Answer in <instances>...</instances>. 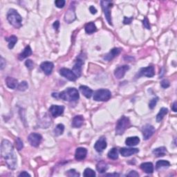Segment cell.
Listing matches in <instances>:
<instances>
[{"mask_svg":"<svg viewBox=\"0 0 177 177\" xmlns=\"http://www.w3.org/2000/svg\"><path fill=\"white\" fill-rule=\"evenodd\" d=\"M139 152V150L138 148H125L123 147L120 150V153L123 156L128 157L133 154Z\"/></svg>","mask_w":177,"mask_h":177,"instance_id":"cell-19","label":"cell"},{"mask_svg":"<svg viewBox=\"0 0 177 177\" xmlns=\"http://www.w3.org/2000/svg\"><path fill=\"white\" fill-rule=\"evenodd\" d=\"M53 67H54V64L51 62H44L40 64L41 69L47 75L51 74Z\"/></svg>","mask_w":177,"mask_h":177,"instance_id":"cell-17","label":"cell"},{"mask_svg":"<svg viewBox=\"0 0 177 177\" xmlns=\"http://www.w3.org/2000/svg\"><path fill=\"white\" fill-rule=\"evenodd\" d=\"M140 143V139L138 136L128 137L125 140V144L130 147L137 145Z\"/></svg>","mask_w":177,"mask_h":177,"instance_id":"cell-23","label":"cell"},{"mask_svg":"<svg viewBox=\"0 0 177 177\" xmlns=\"http://www.w3.org/2000/svg\"><path fill=\"white\" fill-rule=\"evenodd\" d=\"M60 74L64 78H66L67 80H69L70 81H73L74 82L77 80L78 77L75 75V74L74 73V71L72 70H70L69 69L66 68H62L60 70Z\"/></svg>","mask_w":177,"mask_h":177,"instance_id":"cell-9","label":"cell"},{"mask_svg":"<svg viewBox=\"0 0 177 177\" xmlns=\"http://www.w3.org/2000/svg\"><path fill=\"white\" fill-rule=\"evenodd\" d=\"M66 175L70 177H78V176H80V174L78 173V172L75 171V170L74 169H72V170H69L68 172H66Z\"/></svg>","mask_w":177,"mask_h":177,"instance_id":"cell-37","label":"cell"},{"mask_svg":"<svg viewBox=\"0 0 177 177\" xmlns=\"http://www.w3.org/2000/svg\"><path fill=\"white\" fill-rule=\"evenodd\" d=\"M80 90L82 94L85 95L86 98H90L91 97V95H93V90L91 89H90L89 86H86L85 85H82L80 86Z\"/></svg>","mask_w":177,"mask_h":177,"instance_id":"cell-26","label":"cell"},{"mask_svg":"<svg viewBox=\"0 0 177 177\" xmlns=\"http://www.w3.org/2000/svg\"><path fill=\"white\" fill-rule=\"evenodd\" d=\"M29 87V85H28V83L26 82V81H22V82H20L18 85V89L19 91H26V90Z\"/></svg>","mask_w":177,"mask_h":177,"instance_id":"cell-35","label":"cell"},{"mask_svg":"<svg viewBox=\"0 0 177 177\" xmlns=\"http://www.w3.org/2000/svg\"><path fill=\"white\" fill-rule=\"evenodd\" d=\"M108 157L112 160H116L119 159V151H118L117 148H112L111 150L109 151Z\"/></svg>","mask_w":177,"mask_h":177,"instance_id":"cell-32","label":"cell"},{"mask_svg":"<svg viewBox=\"0 0 177 177\" xmlns=\"http://www.w3.org/2000/svg\"><path fill=\"white\" fill-rule=\"evenodd\" d=\"M42 136L40 134L36 133H31L28 136V141L33 147H37L41 143Z\"/></svg>","mask_w":177,"mask_h":177,"instance_id":"cell-7","label":"cell"},{"mask_svg":"<svg viewBox=\"0 0 177 177\" xmlns=\"http://www.w3.org/2000/svg\"><path fill=\"white\" fill-rule=\"evenodd\" d=\"M87 154V150L85 147H78L75 150V158L77 161H82L85 159Z\"/></svg>","mask_w":177,"mask_h":177,"instance_id":"cell-18","label":"cell"},{"mask_svg":"<svg viewBox=\"0 0 177 177\" xmlns=\"http://www.w3.org/2000/svg\"><path fill=\"white\" fill-rule=\"evenodd\" d=\"M19 176H30L29 173L26 172V171H24V172H22L19 175Z\"/></svg>","mask_w":177,"mask_h":177,"instance_id":"cell-48","label":"cell"},{"mask_svg":"<svg viewBox=\"0 0 177 177\" xmlns=\"http://www.w3.org/2000/svg\"><path fill=\"white\" fill-rule=\"evenodd\" d=\"M89 10H90V12H91V14H95L97 13L96 8H95L94 6H93L89 7Z\"/></svg>","mask_w":177,"mask_h":177,"instance_id":"cell-47","label":"cell"},{"mask_svg":"<svg viewBox=\"0 0 177 177\" xmlns=\"http://www.w3.org/2000/svg\"><path fill=\"white\" fill-rule=\"evenodd\" d=\"M161 85L163 88L167 89L170 86V83L167 80H162V82H161Z\"/></svg>","mask_w":177,"mask_h":177,"instance_id":"cell-41","label":"cell"},{"mask_svg":"<svg viewBox=\"0 0 177 177\" xmlns=\"http://www.w3.org/2000/svg\"><path fill=\"white\" fill-rule=\"evenodd\" d=\"M53 26L54 28V29L58 30V28L60 27V22L59 21H55L53 24Z\"/></svg>","mask_w":177,"mask_h":177,"instance_id":"cell-46","label":"cell"},{"mask_svg":"<svg viewBox=\"0 0 177 177\" xmlns=\"http://www.w3.org/2000/svg\"><path fill=\"white\" fill-rule=\"evenodd\" d=\"M25 65L26 66V67L29 69H32L34 67V63L31 60H27L25 62Z\"/></svg>","mask_w":177,"mask_h":177,"instance_id":"cell-40","label":"cell"},{"mask_svg":"<svg viewBox=\"0 0 177 177\" xmlns=\"http://www.w3.org/2000/svg\"><path fill=\"white\" fill-rule=\"evenodd\" d=\"M143 26H144L145 28H146L147 29H151L150 22H149V20H148V19L147 18H145L144 19H143Z\"/></svg>","mask_w":177,"mask_h":177,"instance_id":"cell-42","label":"cell"},{"mask_svg":"<svg viewBox=\"0 0 177 177\" xmlns=\"http://www.w3.org/2000/svg\"><path fill=\"white\" fill-rule=\"evenodd\" d=\"M131 122L129 118L125 116H122L118 120L116 126V134L117 135H122L124 134L127 129L130 127Z\"/></svg>","mask_w":177,"mask_h":177,"instance_id":"cell-4","label":"cell"},{"mask_svg":"<svg viewBox=\"0 0 177 177\" xmlns=\"http://www.w3.org/2000/svg\"><path fill=\"white\" fill-rule=\"evenodd\" d=\"M140 169L147 174H152L154 172V165L150 162L143 163L140 165Z\"/></svg>","mask_w":177,"mask_h":177,"instance_id":"cell-22","label":"cell"},{"mask_svg":"<svg viewBox=\"0 0 177 177\" xmlns=\"http://www.w3.org/2000/svg\"><path fill=\"white\" fill-rule=\"evenodd\" d=\"M31 54H32L31 48H30V46H27L24 49L23 51H22L20 53V54L19 55L18 58H19V60H24V59H25V58L29 57L30 55H31Z\"/></svg>","mask_w":177,"mask_h":177,"instance_id":"cell-24","label":"cell"},{"mask_svg":"<svg viewBox=\"0 0 177 177\" xmlns=\"http://www.w3.org/2000/svg\"><path fill=\"white\" fill-rule=\"evenodd\" d=\"M107 144V140L105 137H101L95 142L94 145V148L98 152H102V151L105 150Z\"/></svg>","mask_w":177,"mask_h":177,"instance_id":"cell-13","label":"cell"},{"mask_svg":"<svg viewBox=\"0 0 177 177\" xmlns=\"http://www.w3.org/2000/svg\"><path fill=\"white\" fill-rule=\"evenodd\" d=\"M66 2L64 0H56L55 2V4L56 6L59 8H62L65 5Z\"/></svg>","mask_w":177,"mask_h":177,"instance_id":"cell-39","label":"cell"},{"mask_svg":"<svg viewBox=\"0 0 177 177\" xmlns=\"http://www.w3.org/2000/svg\"><path fill=\"white\" fill-rule=\"evenodd\" d=\"M155 75V70H154V67L153 66H149L147 67H145V68L140 69L139 71V76L140 75H144V76L151 78Z\"/></svg>","mask_w":177,"mask_h":177,"instance_id":"cell-15","label":"cell"},{"mask_svg":"<svg viewBox=\"0 0 177 177\" xmlns=\"http://www.w3.org/2000/svg\"><path fill=\"white\" fill-rule=\"evenodd\" d=\"M0 69L2 70L6 66V61L3 57H1V61H0Z\"/></svg>","mask_w":177,"mask_h":177,"instance_id":"cell-45","label":"cell"},{"mask_svg":"<svg viewBox=\"0 0 177 177\" xmlns=\"http://www.w3.org/2000/svg\"><path fill=\"white\" fill-rule=\"evenodd\" d=\"M111 97V93L108 89H98L94 92V100L98 102H107Z\"/></svg>","mask_w":177,"mask_h":177,"instance_id":"cell-5","label":"cell"},{"mask_svg":"<svg viewBox=\"0 0 177 177\" xmlns=\"http://www.w3.org/2000/svg\"><path fill=\"white\" fill-rule=\"evenodd\" d=\"M169 166H170V163L169 161H165V160H161V161L156 162V169L159 170L163 167H167Z\"/></svg>","mask_w":177,"mask_h":177,"instance_id":"cell-31","label":"cell"},{"mask_svg":"<svg viewBox=\"0 0 177 177\" xmlns=\"http://www.w3.org/2000/svg\"><path fill=\"white\" fill-rule=\"evenodd\" d=\"M158 100H159L158 97L152 98V99L150 100V103H149V107H150L151 109H153L156 107V103H157V102H158Z\"/></svg>","mask_w":177,"mask_h":177,"instance_id":"cell-38","label":"cell"},{"mask_svg":"<svg viewBox=\"0 0 177 177\" xmlns=\"http://www.w3.org/2000/svg\"><path fill=\"white\" fill-rule=\"evenodd\" d=\"M64 131V126L63 124H58L57 126H56L55 128L53 130V133H54V135L56 136H60L63 134Z\"/></svg>","mask_w":177,"mask_h":177,"instance_id":"cell-33","label":"cell"},{"mask_svg":"<svg viewBox=\"0 0 177 177\" xmlns=\"http://www.w3.org/2000/svg\"><path fill=\"white\" fill-rule=\"evenodd\" d=\"M1 155L5 160L10 170H15L17 167V156L14 152L13 145L9 140H3L1 145Z\"/></svg>","mask_w":177,"mask_h":177,"instance_id":"cell-1","label":"cell"},{"mask_svg":"<svg viewBox=\"0 0 177 177\" xmlns=\"http://www.w3.org/2000/svg\"><path fill=\"white\" fill-rule=\"evenodd\" d=\"M5 40L8 42V48H9L10 49H12L15 46L17 42H18V38H17L15 35H11L9 38H5Z\"/></svg>","mask_w":177,"mask_h":177,"instance_id":"cell-29","label":"cell"},{"mask_svg":"<svg viewBox=\"0 0 177 177\" xmlns=\"http://www.w3.org/2000/svg\"><path fill=\"white\" fill-rule=\"evenodd\" d=\"M7 19L9 23L16 29H19L22 26V18L16 10L11 8L7 13Z\"/></svg>","mask_w":177,"mask_h":177,"instance_id":"cell-3","label":"cell"},{"mask_svg":"<svg viewBox=\"0 0 177 177\" xmlns=\"http://www.w3.org/2000/svg\"><path fill=\"white\" fill-rule=\"evenodd\" d=\"M127 176H133V177H137V176H139V173H138L137 172H136V171H131V172L128 174L127 175Z\"/></svg>","mask_w":177,"mask_h":177,"instance_id":"cell-44","label":"cell"},{"mask_svg":"<svg viewBox=\"0 0 177 177\" xmlns=\"http://www.w3.org/2000/svg\"><path fill=\"white\" fill-rule=\"evenodd\" d=\"M83 175L85 177H94L95 176V172L91 168H86L84 171Z\"/></svg>","mask_w":177,"mask_h":177,"instance_id":"cell-34","label":"cell"},{"mask_svg":"<svg viewBox=\"0 0 177 177\" xmlns=\"http://www.w3.org/2000/svg\"><path fill=\"white\" fill-rule=\"evenodd\" d=\"M130 69V66L128 65H123L120 66L115 69L114 71V75L117 79H121L123 77L125 76L128 70Z\"/></svg>","mask_w":177,"mask_h":177,"instance_id":"cell-11","label":"cell"},{"mask_svg":"<svg viewBox=\"0 0 177 177\" xmlns=\"http://www.w3.org/2000/svg\"><path fill=\"white\" fill-rule=\"evenodd\" d=\"M133 20V18H127L125 17L124 20H123V23L125 24H130L131 23V21Z\"/></svg>","mask_w":177,"mask_h":177,"instance_id":"cell-43","label":"cell"},{"mask_svg":"<svg viewBox=\"0 0 177 177\" xmlns=\"http://www.w3.org/2000/svg\"><path fill=\"white\" fill-rule=\"evenodd\" d=\"M106 176H119L120 175L119 174H116V173H114V174H107L105 175Z\"/></svg>","mask_w":177,"mask_h":177,"instance_id":"cell-50","label":"cell"},{"mask_svg":"<svg viewBox=\"0 0 177 177\" xmlns=\"http://www.w3.org/2000/svg\"><path fill=\"white\" fill-rule=\"evenodd\" d=\"M120 52H121V49H120V48H114L107 54H106L104 56L103 59L106 61H111V60H113L114 58H116V56L119 55Z\"/></svg>","mask_w":177,"mask_h":177,"instance_id":"cell-16","label":"cell"},{"mask_svg":"<svg viewBox=\"0 0 177 177\" xmlns=\"http://www.w3.org/2000/svg\"><path fill=\"white\" fill-rule=\"evenodd\" d=\"M176 107H177V103L175 102L173 103V105H172V110L175 111V112H176L177 111V108H176Z\"/></svg>","mask_w":177,"mask_h":177,"instance_id":"cell-49","label":"cell"},{"mask_svg":"<svg viewBox=\"0 0 177 177\" xmlns=\"http://www.w3.org/2000/svg\"><path fill=\"white\" fill-rule=\"evenodd\" d=\"M167 113H168V109L165 107H162L161 109H160L158 114H157L156 121L158 123L161 122V120L163 119V118L165 115L167 114Z\"/></svg>","mask_w":177,"mask_h":177,"instance_id":"cell-30","label":"cell"},{"mask_svg":"<svg viewBox=\"0 0 177 177\" xmlns=\"http://www.w3.org/2000/svg\"><path fill=\"white\" fill-rule=\"evenodd\" d=\"M64 111V107L63 106H59V105H52L49 108V111L51 114L52 116L54 118H57L58 116L62 115Z\"/></svg>","mask_w":177,"mask_h":177,"instance_id":"cell-14","label":"cell"},{"mask_svg":"<svg viewBox=\"0 0 177 177\" xmlns=\"http://www.w3.org/2000/svg\"><path fill=\"white\" fill-rule=\"evenodd\" d=\"M15 143H16V147L18 149V151H20L22 150V148L24 147V144L22 140L20 139V138H17L15 140Z\"/></svg>","mask_w":177,"mask_h":177,"instance_id":"cell-36","label":"cell"},{"mask_svg":"<svg viewBox=\"0 0 177 177\" xmlns=\"http://www.w3.org/2000/svg\"><path fill=\"white\" fill-rule=\"evenodd\" d=\"M6 84L8 88L15 89L18 88V80L16 78H14L12 77H7L6 79Z\"/></svg>","mask_w":177,"mask_h":177,"instance_id":"cell-21","label":"cell"},{"mask_svg":"<svg viewBox=\"0 0 177 177\" xmlns=\"http://www.w3.org/2000/svg\"><path fill=\"white\" fill-rule=\"evenodd\" d=\"M85 31L87 34H92L94 32L96 31V26H95L94 22H89L88 24H86L85 26Z\"/></svg>","mask_w":177,"mask_h":177,"instance_id":"cell-28","label":"cell"},{"mask_svg":"<svg viewBox=\"0 0 177 177\" xmlns=\"http://www.w3.org/2000/svg\"><path fill=\"white\" fill-rule=\"evenodd\" d=\"M75 18H76V15H75V8L74 6H72V4L71 5V6L69 8V10L66 11V13H65V16H64V21H65L66 23H71V22H74Z\"/></svg>","mask_w":177,"mask_h":177,"instance_id":"cell-10","label":"cell"},{"mask_svg":"<svg viewBox=\"0 0 177 177\" xmlns=\"http://www.w3.org/2000/svg\"><path fill=\"white\" fill-rule=\"evenodd\" d=\"M167 152V149L165 147H161L156 149H154L153 150L152 153L156 157H161L165 155Z\"/></svg>","mask_w":177,"mask_h":177,"instance_id":"cell-27","label":"cell"},{"mask_svg":"<svg viewBox=\"0 0 177 177\" xmlns=\"http://www.w3.org/2000/svg\"><path fill=\"white\" fill-rule=\"evenodd\" d=\"M52 96L56 98H61L65 101H69V102H72V101H76L79 99L80 95L78 89L74 87L67 88L66 90L62 91L59 94H55L53 93Z\"/></svg>","mask_w":177,"mask_h":177,"instance_id":"cell-2","label":"cell"},{"mask_svg":"<svg viewBox=\"0 0 177 177\" xmlns=\"http://www.w3.org/2000/svg\"><path fill=\"white\" fill-rule=\"evenodd\" d=\"M109 166L108 164L104 161H101L98 162L96 165V170L99 173H105L108 170Z\"/></svg>","mask_w":177,"mask_h":177,"instance_id":"cell-25","label":"cell"},{"mask_svg":"<svg viewBox=\"0 0 177 177\" xmlns=\"http://www.w3.org/2000/svg\"><path fill=\"white\" fill-rule=\"evenodd\" d=\"M155 128L154 127V126L149 124L144 125L142 128L143 139L144 140H148L153 136L154 134L155 133Z\"/></svg>","mask_w":177,"mask_h":177,"instance_id":"cell-8","label":"cell"},{"mask_svg":"<svg viewBox=\"0 0 177 177\" xmlns=\"http://www.w3.org/2000/svg\"><path fill=\"white\" fill-rule=\"evenodd\" d=\"M84 121H85L84 117L81 116V115H78V116H75L74 119H73L71 125L72 127L74 128H80L82 126Z\"/></svg>","mask_w":177,"mask_h":177,"instance_id":"cell-20","label":"cell"},{"mask_svg":"<svg viewBox=\"0 0 177 177\" xmlns=\"http://www.w3.org/2000/svg\"><path fill=\"white\" fill-rule=\"evenodd\" d=\"M84 64V61L80 59V58H77L76 61H75V63L74 64V67H73L72 71H74V74L78 78H79L81 74H82V65Z\"/></svg>","mask_w":177,"mask_h":177,"instance_id":"cell-12","label":"cell"},{"mask_svg":"<svg viewBox=\"0 0 177 177\" xmlns=\"http://www.w3.org/2000/svg\"><path fill=\"white\" fill-rule=\"evenodd\" d=\"M100 4L103 10L104 14H105V15L107 21L109 25H112L110 8L112 7V6H113V4H112L111 2H107V1H101Z\"/></svg>","mask_w":177,"mask_h":177,"instance_id":"cell-6","label":"cell"}]
</instances>
